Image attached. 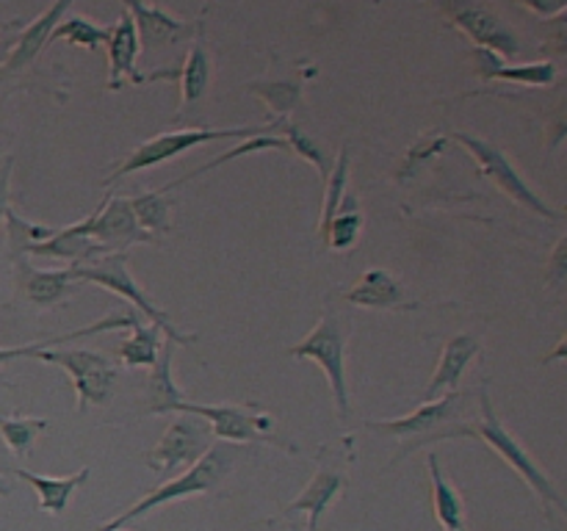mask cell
<instances>
[{
  "label": "cell",
  "mask_w": 567,
  "mask_h": 531,
  "mask_svg": "<svg viewBox=\"0 0 567 531\" xmlns=\"http://www.w3.org/2000/svg\"><path fill=\"white\" fill-rule=\"evenodd\" d=\"M468 424V393L452 391L443 398H437V402L421 404L415 413L404 415V418L369 420L365 429L380 431V435H391L402 442L399 454L393 457V465H396L402 462L404 457H410L415 448L426 446V442L465 437V426Z\"/></svg>",
  "instance_id": "cell-1"
},
{
  "label": "cell",
  "mask_w": 567,
  "mask_h": 531,
  "mask_svg": "<svg viewBox=\"0 0 567 531\" xmlns=\"http://www.w3.org/2000/svg\"><path fill=\"white\" fill-rule=\"evenodd\" d=\"M236 462H238V454L230 442H214V446H210L208 451H205L203 457L186 470V473H181L177 479H169L166 485L150 490L147 496L138 498L133 507L122 509L116 518H111L109 523L100 525V531H116L125 523H131V520H138L147 512H153V509L164 507V503L181 501V498L203 496V492L216 490V487L225 481V476L236 468Z\"/></svg>",
  "instance_id": "cell-2"
},
{
  "label": "cell",
  "mask_w": 567,
  "mask_h": 531,
  "mask_svg": "<svg viewBox=\"0 0 567 531\" xmlns=\"http://www.w3.org/2000/svg\"><path fill=\"white\" fill-rule=\"evenodd\" d=\"M476 396H480V418H474L465 426V437H476V440L485 442L487 448H493V451H496L498 457L529 485V490L540 498L543 507H551L554 503V507L565 509V498L559 496V490L554 487L551 476L535 462V457L526 451L524 442L515 440L513 431L498 420L496 409H493L491 404V396H487V385H482L480 391H476Z\"/></svg>",
  "instance_id": "cell-3"
},
{
  "label": "cell",
  "mask_w": 567,
  "mask_h": 531,
  "mask_svg": "<svg viewBox=\"0 0 567 531\" xmlns=\"http://www.w3.org/2000/svg\"><path fill=\"white\" fill-rule=\"evenodd\" d=\"M277 127H280V122L271 119L258 127H188V131L161 133V136L150 138V142L138 144L136 149H131V153L122 158V164L105 177L103 186H114V183H120L122 177H131L142 169H153V166L166 164V160L177 158V155H183L186 149L199 147V144L221 142V138L269 136V133L277 131Z\"/></svg>",
  "instance_id": "cell-4"
},
{
  "label": "cell",
  "mask_w": 567,
  "mask_h": 531,
  "mask_svg": "<svg viewBox=\"0 0 567 531\" xmlns=\"http://www.w3.org/2000/svg\"><path fill=\"white\" fill-rule=\"evenodd\" d=\"M70 271L78 282H94V285H103L105 291L116 293V296H122L125 302H131L133 308H136L142 315H147L150 324L158 326L161 335H166V341L175 343V346H188V343L197 341L194 335L192 337L183 335V332L172 324L169 315H166L158 304L150 302V296L138 288V282L133 280L131 269H127L125 252L97 254V258L86 260V263L70 266Z\"/></svg>",
  "instance_id": "cell-5"
},
{
  "label": "cell",
  "mask_w": 567,
  "mask_h": 531,
  "mask_svg": "<svg viewBox=\"0 0 567 531\" xmlns=\"http://www.w3.org/2000/svg\"><path fill=\"white\" fill-rule=\"evenodd\" d=\"M347 343L349 332L343 326L341 315L332 308L324 310V315L319 319V324L308 332V337L293 346H288V354L291 357L313 360L321 371L327 374V382H330L332 402H336V409L341 418H347L352 413L349 407V387H347Z\"/></svg>",
  "instance_id": "cell-6"
},
{
  "label": "cell",
  "mask_w": 567,
  "mask_h": 531,
  "mask_svg": "<svg viewBox=\"0 0 567 531\" xmlns=\"http://www.w3.org/2000/svg\"><path fill=\"white\" fill-rule=\"evenodd\" d=\"M454 138H457V142L468 149V155L476 160V166H480L482 175H485L487 180L498 188V191L507 194L513 202L524 205L526 210L543 216V219H551V221L563 219V214H559L557 208H551V205H548L546 199H543L540 194H537L535 188L526 183V177L515 169L513 160L507 158V153H504L498 144L474 136V133H463V131L454 133Z\"/></svg>",
  "instance_id": "cell-7"
},
{
  "label": "cell",
  "mask_w": 567,
  "mask_h": 531,
  "mask_svg": "<svg viewBox=\"0 0 567 531\" xmlns=\"http://www.w3.org/2000/svg\"><path fill=\"white\" fill-rule=\"evenodd\" d=\"M33 360L61 365L70 376L78 396V413H86L89 407L109 404L116 385V365L105 354L92 348H42L33 354Z\"/></svg>",
  "instance_id": "cell-8"
},
{
  "label": "cell",
  "mask_w": 567,
  "mask_h": 531,
  "mask_svg": "<svg viewBox=\"0 0 567 531\" xmlns=\"http://www.w3.org/2000/svg\"><path fill=\"white\" fill-rule=\"evenodd\" d=\"M175 413L197 415L210 426V435L219 442H269L280 446L269 429L275 426L271 415L258 413L252 404H194L183 402Z\"/></svg>",
  "instance_id": "cell-9"
},
{
  "label": "cell",
  "mask_w": 567,
  "mask_h": 531,
  "mask_svg": "<svg viewBox=\"0 0 567 531\" xmlns=\"http://www.w3.org/2000/svg\"><path fill=\"white\" fill-rule=\"evenodd\" d=\"M210 440H214V435L203 418L181 413L172 420L169 429L161 435V440L147 451L150 470L166 473V470L175 468H192L208 451Z\"/></svg>",
  "instance_id": "cell-10"
},
{
  "label": "cell",
  "mask_w": 567,
  "mask_h": 531,
  "mask_svg": "<svg viewBox=\"0 0 567 531\" xmlns=\"http://www.w3.org/2000/svg\"><path fill=\"white\" fill-rule=\"evenodd\" d=\"M443 14L449 17L457 31H463L465 37L474 44H480L487 53L498 55L502 61L515 59L520 53V39L515 37L513 28L502 20V17L493 14L487 6L476 3H443Z\"/></svg>",
  "instance_id": "cell-11"
},
{
  "label": "cell",
  "mask_w": 567,
  "mask_h": 531,
  "mask_svg": "<svg viewBox=\"0 0 567 531\" xmlns=\"http://www.w3.org/2000/svg\"><path fill=\"white\" fill-rule=\"evenodd\" d=\"M83 227H86V236L92 238L100 247V252H125L131 243H144L155 241L153 236L138 227L136 214L131 208V199L125 197H111L105 199V205L100 202L92 214L83 219Z\"/></svg>",
  "instance_id": "cell-12"
},
{
  "label": "cell",
  "mask_w": 567,
  "mask_h": 531,
  "mask_svg": "<svg viewBox=\"0 0 567 531\" xmlns=\"http://www.w3.org/2000/svg\"><path fill=\"white\" fill-rule=\"evenodd\" d=\"M205 9L203 14L194 22V39L192 48H188L183 66L175 72V77H181V116L188 108H197L203 103V97L210 88V77H214V59H210L208 39H205Z\"/></svg>",
  "instance_id": "cell-13"
},
{
  "label": "cell",
  "mask_w": 567,
  "mask_h": 531,
  "mask_svg": "<svg viewBox=\"0 0 567 531\" xmlns=\"http://www.w3.org/2000/svg\"><path fill=\"white\" fill-rule=\"evenodd\" d=\"M343 490H347V473H341V470L332 468V465H321L313 473V479L308 481V487H305L288 507H282V512L277 514V518H293V514L305 512L308 514V531H319L321 514L330 509V503L336 501Z\"/></svg>",
  "instance_id": "cell-14"
},
{
  "label": "cell",
  "mask_w": 567,
  "mask_h": 531,
  "mask_svg": "<svg viewBox=\"0 0 567 531\" xmlns=\"http://www.w3.org/2000/svg\"><path fill=\"white\" fill-rule=\"evenodd\" d=\"M480 352H482L480 337L468 335V332H460V335L449 337L446 346H443V352H441V363H437L430 385L424 387V396H421V402L424 404L437 402V398H441V393L457 391V382L463 379L465 368H468V363Z\"/></svg>",
  "instance_id": "cell-15"
},
{
  "label": "cell",
  "mask_w": 567,
  "mask_h": 531,
  "mask_svg": "<svg viewBox=\"0 0 567 531\" xmlns=\"http://www.w3.org/2000/svg\"><path fill=\"white\" fill-rule=\"evenodd\" d=\"M109 88L111 92H120L125 86V81L131 83H144V75H138L136 70V55L142 50L138 44L136 25H133V17L127 14V9H122L120 20L114 22L109 33Z\"/></svg>",
  "instance_id": "cell-16"
},
{
  "label": "cell",
  "mask_w": 567,
  "mask_h": 531,
  "mask_svg": "<svg viewBox=\"0 0 567 531\" xmlns=\"http://www.w3.org/2000/svg\"><path fill=\"white\" fill-rule=\"evenodd\" d=\"M14 280L22 296L37 308H53L78 288V280L70 269L37 271L28 263V258H14Z\"/></svg>",
  "instance_id": "cell-17"
},
{
  "label": "cell",
  "mask_w": 567,
  "mask_h": 531,
  "mask_svg": "<svg viewBox=\"0 0 567 531\" xmlns=\"http://www.w3.org/2000/svg\"><path fill=\"white\" fill-rule=\"evenodd\" d=\"M125 9L127 14L133 17V25H136L138 44H142V48H164V44H175L181 37L194 33V25L177 20V17L158 9V6L127 3Z\"/></svg>",
  "instance_id": "cell-18"
},
{
  "label": "cell",
  "mask_w": 567,
  "mask_h": 531,
  "mask_svg": "<svg viewBox=\"0 0 567 531\" xmlns=\"http://www.w3.org/2000/svg\"><path fill=\"white\" fill-rule=\"evenodd\" d=\"M66 11H72L70 3H55V6H50L44 14H39L31 25L22 28L20 37H17L14 44H11V53L3 64L6 70L17 72V70H22V66L33 64V61H37V55L48 48L50 33L55 31V25H59L61 17H64Z\"/></svg>",
  "instance_id": "cell-19"
},
{
  "label": "cell",
  "mask_w": 567,
  "mask_h": 531,
  "mask_svg": "<svg viewBox=\"0 0 567 531\" xmlns=\"http://www.w3.org/2000/svg\"><path fill=\"white\" fill-rule=\"evenodd\" d=\"M343 296H347V302L354 304V308H369V310H393L408 304L402 282L382 269L363 271L360 280L354 282Z\"/></svg>",
  "instance_id": "cell-20"
},
{
  "label": "cell",
  "mask_w": 567,
  "mask_h": 531,
  "mask_svg": "<svg viewBox=\"0 0 567 531\" xmlns=\"http://www.w3.org/2000/svg\"><path fill=\"white\" fill-rule=\"evenodd\" d=\"M426 470H430L432 481V509H435V518L441 523V531H468L465 523V503L460 496L457 487L446 479L441 468V457L437 451L426 454Z\"/></svg>",
  "instance_id": "cell-21"
},
{
  "label": "cell",
  "mask_w": 567,
  "mask_h": 531,
  "mask_svg": "<svg viewBox=\"0 0 567 531\" xmlns=\"http://www.w3.org/2000/svg\"><path fill=\"white\" fill-rule=\"evenodd\" d=\"M172 363H175V343L164 341L147 382V415L175 413L186 402V393L177 387L175 376H172Z\"/></svg>",
  "instance_id": "cell-22"
},
{
  "label": "cell",
  "mask_w": 567,
  "mask_h": 531,
  "mask_svg": "<svg viewBox=\"0 0 567 531\" xmlns=\"http://www.w3.org/2000/svg\"><path fill=\"white\" fill-rule=\"evenodd\" d=\"M28 254H37V258L66 260V263L78 266V263H86V260L97 258V254H103V252H100L97 243L86 236V227H83V221H78V225L55 230V236H50L48 241L28 247L25 258Z\"/></svg>",
  "instance_id": "cell-23"
},
{
  "label": "cell",
  "mask_w": 567,
  "mask_h": 531,
  "mask_svg": "<svg viewBox=\"0 0 567 531\" xmlns=\"http://www.w3.org/2000/svg\"><path fill=\"white\" fill-rule=\"evenodd\" d=\"M89 473H92V470L83 468V470H78V473H72V476H61V479H55V476L31 473V470H25V468L14 470L17 479H22L25 485H31L33 490H37L39 509H42V512H48V514L64 512V509L70 507L72 492H75L81 485H86Z\"/></svg>",
  "instance_id": "cell-24"
},
{
  "label": "cell",
  "mask_w": 567,
  "mask_h": 531,
  "mask_svg": "<svg viewBox=\"0 0 567 531\" xmlns=\"http://www.w3.org/2000/svg\"><path fill=\"white\" fill-rule=\"evenodd\" d=\"M482 75L485 77H498V81H513V83H526V86H551L557 83L559 72L551 61H532V64H507L498 55L482 50Z\"/></svg>",
  "instance_id": "cell-25"
},
{
  "label": "cell",
  "mask_w": 567,
  "mask_h": 531,
  "mask_svg": "<svg viewBox=\"0 0 567 531\" xmlns=\"http://www.w3.org/2000/svg\"><path fill=\"white\" fill-rule=\"evenodd\" d=\"M138 321L136 313H127V315H109V319L103 321H94V324L89 326H81V330H72V332H64V335H53V337H44V341L39 343H28V346H9L3 348L0 346V368H3L6 363H11V360H20V357H33L37 352H42V348H50V346H61V343H72V341H81V337L86 335H94V332H114V330H125V326H133Z\"/></svg>",
  "instance_id": "cell-26"
},
{
  "label": "cell",
  "mask_w": 567,
  "mask_h": 531,
  "mask_svg": "<svg viewBox=\"0 0 567 531\" xmlns=\"http://www.w3.org/2000/svg\"><path fill=\"white\" fill-rule=\"evenodd\" d=\"M131 208L133 214H136L138 227H142L147 236L158 238L172 230V202L166 199V194L161 191V188L131 197Z\"/></svg>",
  "instance_id": "cell-27"
},
{
  "label": "cell",
  "mask_w": 567,
  "mask_h": 531,
  "mask_svg": "<svg viewBox=\"0 0 567 531\" xmlns=\"http://www.w3.org/2000/svg\"><path fill=\"white\" fill-rule=\"evenodd\" d=\"M158 352H161V330L153 324L144 326L142 321L133 324V335L127 337V341H122L120 348H116L122 363L131 365V368H142V365H150V368H153V363L158 360Z\"/></svg>",
  "instance_id": "cell-28"
},
{
  "label": "cell",
  "mask_w": 567,
  "mask_h": 531,
  "mask_svg": "<svg viewBox=\"0 0 567 531\" xmlns=\"http://www.w3.org/2000/svg\"><path fill=\"white\" fill-rule=\"evenodd\" d=\"M109 33H111V28H100L92 17L72 14L55 25V31L50 33V42H59V39H64V42L75 44V48L97 50L100 44L109 42Z\"/></svg>",
  "instance_id": "cell-29"
},
{
  "label": "cell",
  "mask_w": 567,
  "mask_h": 531,
  "mask_svg": "<svg viewBox=\"0 0 567 531\" xmlns=\"http://www.w3.org/2000/svg\"><path fill=\"white\" fill-rule=\"evenodd\" d=\"M44 429H48V420L31 418V415H9L0 420V437L14 457H28Z\"/></svg>",
  "instance_id": "cell-30"
},
{
  "label": "cell",
  "mask_w": 567,
  "mask_h": 531,
  "mask_svg": "<svg viewBox=\"0 0 567 531\" xmlns=\"http://www.w3.org/2000/svg\"><path fill=\"white\" fill-rule=\"evenodd\" d=\"M347 180H349V149L341 147L336 164H332L330 175H327V191H324V208H321V225L319 236L327 238L330 230V221L336 219V214L341 210L343 199H347Z\"/></svg>",
  "instance_id": "cell-31"
},
{
  "label": "cell",
  "mask_w": 567,
  "mask_h": 531,
  "mask_svg": "<svg viewBox=\"0 0 567 531\" xmlns=\"http://www.w3.org/2000/svg\"><path fill=\"white\" fill-rule=\"evenodd\" d=\"M264 149H286V153H291V149H288V144H286V138H282V136H271V133H269V136H255V138H247V142L241 144V147L227 149V153H221L219 158H216V160H208V164H203V166H199V169H194L192 175H186V177H181V180L166 183V186H161V191H164V194L175 191L177 186H183V183H188V180H192V177L205 175V171H210V169H219V166H225L227 160L241 158V155H249V153H264Z\"/></svg>",
  "instance_id": "cell-32"
},
{
  "label": "cell",
  "mask_w": 567,
  "mask_h": 531,
  "mask_svg": "<svg viewBox=\"0 0 567 531\" xmlns=\"http://www.w3.org/2000/svg\"><path fill=\"white\" fill-rule=\"evenodd\" d=\"M277 131H282V138H286L288 149H291L293 155H299L302 160H308V164H313L316 171H319V175L327 180V175H330V169H332V158L327 155L324 144H319L313 136H310V133L299 131V127L288 119H282Z\"/></svg>",
  "instance_id": "cell-33"
},
{
  "label": "cell",
  "mask_w": 567,
  "mask_h": 531,
  "mask_svg": "<svg viewBox=\"0 0 567 531\" xmlns=\"http://www.w3.org/2000/svg\"><path fill=\"white\" fill-rule=\"evenodd\" d=\"M249 92L258 94V97L269 105V111L277 116V122L286 119V116L302 103V88L293 81H258L249 83Z\"/></svg>",
  "instance_id": "cell-34"
},
{
  "label": "cell",
  "mask_w": 567,
  "mask_h": 531,
  "mask_svg": "<svg viewBox=\"0 0 567 531\" xmlns=\"http://www.w3.org/2000/svg\"><path fill=\"white\" fill-rule=\"evenodd\" d=\"M6 230H9V243H11V254L14 258H25V249L33 247V243L48 241L50 236H55V227L48 225H37V221H28L17 214L14 208L6 210Z\"/></svg>",
  "instance_id": "cell-35"
},
{
  "label": "cell",
  "mask_w": 567,
  "mask_h": 531,
  "mask_svg": "<svg viewBox=\"0 0 567 531\" xmlns=\"http://www.w3.org/2000/svg\"><path fill=\"white\" fill-rule=\"evenodd\" d=\"M360 230H363V216H360V210L341 205L336 219L330 221L327 241H330V247L336 249V252H347V249H352L354 243H358Z\"/></svg>",
  "instance_id": "cell-36"
},
{
  "label": "cell",
  "mask_w": 567,
  "mask_h": 531,
  "mask_svg": "<svg viewBox=\"0 0 567 531\" xmlns=\"http://www.w3.org/2000/svg\"><path fill=\"white\" fill-rule=\"evenodd\" d=\"M443 147H446V136H443L441 131L424 133V136H421L419 142L408 149V155H404V164H402V169H399V177L404 180V177L415 175L421 166H426L437 153H443Z\"/></svg>",
  "instance_id": "cell-37"
},
{
  "label": "cell",
  "mask_w": 567,
  "mask_h": 531,
  "mask_svg": "<svg viewBox=\"0 0 567 531\" xmlns=\"http://www.w3.org/2000/svg\"><path fill=\"white\" fill-rule=\"evenodd\" d=\"M565 247H567V238L563 236L557 241V249L551 254V263H548V282L554 288H563L565 285V277H567V266H565Z\"/></svg>",
  "instance_id": "cell-38"
},
{
  "label": "cell",
  "mask_w": 567,
  "mask_h": 531,
  "mask_svg": "<svg viewBox=\"0 0 567 531\" xmlns=\"http://www.w3.org/2000/svg\"><path fill=\"white\" fill-rule=\"evenodd\" d=\"M11 171H14V160L6 158L0 164V221H3L6 210H9V188H11Z\"/></svg>",
  "instance_id": "cell-39"
},
{
  "label": "cell",
  "mask_w": 567,
  "mask_h": 531,
  "mask_svg": "<svg viewBox=\"0 0 567 531\" xmlns=\"http://www.w3.org/2000/svg\"><path fill=\"white\" fill-rule=\"evenodd\" d=\"M11 44H14V39H0V66H3L6 59H9Z\"/></svg>",
  "instance_id": "cell-40"
},
{
  "label": "cell",
  "mask_w": 567,
  "mask_h": 531,
  "mask_svg": "<svg viewBox=\"0 0 567 531\" xmlns=\"http://www.w3.org/2000/svg\"><path fill=\"white\" fill-rule=\"evenodd\" d=\"M554 360H565V337H559V346L554 348L551 357H546V363H554Z\"/></svg>",
  "instance_id": "cell-41"
},
{
  "label": "cell",
  "mask_w": 567,
  "mask_h": 531,
  "mask_svg": "<svg viewBox=\"0 0 567 531\" xmlns=\"http://www.w3.org/2000/svg\"><path fill=\"white\" fill-rule=\"evenodd\" d=\"M9 485H3V481H0V496H9Z\"/></svg>",
  "instance_id": "cell-42"
},
{
  "label": "cell",
  "mask_w": 567,
  "mask_h": 531,
  "mask_svg": "<svg viewBox=\"0 0 567 531\" xmlns=\"http://www.w3.org/2000/svg\"><path fill=\"white\" fill-rule=\"evenodd\" d=\"M116 531H122V529H116Z\"/></svg>",
  "instance_id": "cell-43"
},
{
  "label": "cell",
  "mask_w": 567,
  "mask_h": 531,
  "mask_svg": "<svg viewBox=\"0 0 567 531\" xmlns=\"http://www.w3.org/2000/svg\"><path fill=\"white\" fill-rule=\"evenodd\" d=\"M0 470H3V468H0Z\"/></svg>",
  "instance_id": "cell-44"
}]
</instances>
